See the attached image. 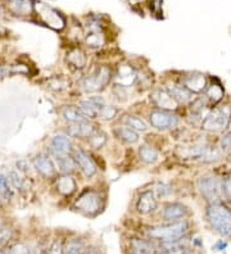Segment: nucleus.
<instances>
[{
	"label": "nucleus",
	"instance_id": "40",
	"mask_svg": "<svg viewBox=\"0 0 231 254\" xmlns=\"http://www.w3.org/2000/svg\"><path fill=\"white\" fill-rule=\"evenodd\" d=\"M160 254H182L180 251H176V249H172V251H168V252H163V253Z\"/></svg>",
	"mask_w": 231,
	"mask_h": 254
},
{
	"label": "nucleus",
	"instance_id": "26",
	"mask_svg": "<svg viewBox=\"0 0 231 254\" xmlns=\"http://www.w3.org/2000/svg\"><path fill=\"white\" fill-rule=\"evenodd\" d=\"M13 196V185L8 177L0 175V198L10 200Z\"/></svg>",
	"mask_w": 231,
	"mask_h": 254
},
{
	"label": "nucleus",
	"instance_id": "18",
	"mask_svg": "<svg viewBox=\"0 0 231 254\" xmlns=\"http://www.w3.org/2000/svg\"><path fill=\"white\" fill-rule=\"evenodd\" d=\"M8 6L15 16H28L34 10V5L30 0H9Z\"/></svg>",
	"mask_w": 231,
	"mask_h": 254
},
{
	"label": "nucleus",
	"instance_id": "15",
	"mask_svg": "<svg viewBox=\"0 0 231 254\" xmlns=\"http://www.w3.org/2000/svg\"><path fill=\"white\" fill-rule=\"evenodd\" d=\"M184 86L190 93H202L207 86L206 76L202 73H190L185 77Z\"/></svg>",
	"mask_w": 231,
	"mask_h": 254
},
{
	"label": "nucleus",
	"instance_id": "34",
	"mask_svg": "<svg viewBox=\"0 0 231 254\" xmlns=\"http://www.w3.org/2000/svg\"><path fill=\"white\" fill-rule=\"evenodd\" d=\"M10 183L17 189H23L25 188V180L19 176L18 172H12L10 174Z\"/></svg>",
	"mask_w": 231,
	"mask_h": 254
},
{
	"label": "nucleus",
	"instance_id": "35",
	"mask_svg": "<svg viewBox=\"0 0 231 254\" xmlns=\"http://www.w3.org/2000/svg\"><path fill=\"white\" fill-rule=\"evenodd\" d=\"M13 236V231L10 229L0 230V248H3L6 243L9 242Z\"/></svg>",
	"mask_w": 231,
	"mask_h": 254
},
{
	"label": "nucleus",
	"instance_id": "17",
	"mask_svg": "<svg viewBox=\"0 0 231 254\" xmlns=\"http://www.w3.org/2000/svg\"><path fill=\"white\" fill-rule=\"evenodd\" d=\"M54 157V163H56V167L59 168L63 175H70L72 174L75 170L77 168V164L75 162L74 157L71 155H58V154H53Z\"/></svg>",
	"mask_w": 231,
	"mask_h": 254
},
{
	"label": "nucleus",
	"instance_id": "32",
	"mask_svg": "<svg viewBox=\"0 0 231 254\" xmlns=\"http://www.w3.org/2000/svg\"><path fill=\"white\" fill-rule=\"evenodd\" d=\"M83 248H85L83 243L76 239V240L68 243V245L65 248V254H80L83 252Z\"/></svg>",
	"mask_w": 231,
	"mask_h": 254
},
{
	"label": "nucleus",
	"instance_id": "22",
	"mask_svg": "<svg viewBox=\"0 0 231 254\" xmlns=\"http://www.w3.org/2000/svg\"><path fill=\"white\" fill-rule=\"evenodd\" d=\"M62 116L66 121L70 124H78V122L86 121L87 118L81 113V111L77 107L74 106H66L62 109Z\"/></svg>",
	"mask_w": 231,
	"mask_h": 254
},
{
	"label": "nucleus",
	"instance_id": "42",
	"mask_svg": "<svg viewBox=\"0 0 231 254\" xmlns=\"http://www.w3.org/2000/svg\"><path fill=\"white\" fill-rule=\"evenodd\" d=\"M3 16H4V12H3V8H1V6H0V19L3 18Z\"/></svg>",
	"mask_w": 231,
	"mask_h": 254
},
{
	"label": "nucleus",
	"instance_id": "20",
	"mask_svg": "<svg viewBox=\"0 0 231 254\" xmlns=\"http://www.w3.org/2000/svg\"><path fill=\"white\" fill-rule=\"evenodd\" d=\"M57 189L62 195H71L76 191L77 184L71 175H63L57 181Z\"/></svg>",
	"mask_w": 231,
	"mask_h": 254
},
{
	"label": "nucleus",
	"instance_id": "5",
	"mask_svg": "<svg viewBox=\"0 0 231 254\" xmlns=\"http://www.w3.org/2000/svg\"><path fill=\"white\" fill-rule=\"evenodd\" d=\"M112 78L111 68H108L107 65H102L96 68L95 71L90 73L89 76L85 77L82 82L83 90L86 93H98L102 91Z\"/></svg>",
	"mask_w": 231,
	"mask_h": 254
},
{
	"label": "nucleus",
	"instance_id": "24",
	"mask_svg": "<svg viewBox=\"0 0 231 254\" xmlns=\"http://www.w3.org/2000/svg\"><path fill=\"white\" fill-rule=\"evenodd\" d=\"M77 108L80 109L81 113L86 118H96L99 115V109H100L91 99L81 100Z\"/></svg>",
	"mask_w": 231,
	"mask_h": 254
},
{
	"label": "nucleus",
	"instance_id": "2",
	"mask_svg": "<svg viewBox=\"0 0 231 254\" xmlns=\"http://www.w3.org/2000/svg\"><path fill=\"white\" fill-rule=\"evenodd\" d=\"M231 121V111L229 107L216 108L204 117L202 122L203 130L210 132H222L229 127Z\"/></svg>",
	"mask_w": 231,
	"mask_h": 254
},
{
	"label": "nucleus",
	"instance_id": "6",
	"mask_svg": "<svg viewBox=\"0 0 231 254\" xmlns=\"http://www.w3.org/2000/svg\"><path fill=\"white\" fill-rule=\"evenodd\" d=\"M198 188L200 192L203 194L204 198L210 201L221 200L224 194V184L215 176H204L200 177L198 181Z\"/></svg>",
	"mask_w": 231,
	"mask_h": 254
},
{
	"label": "nucleus",
	"instance_id": "25",
	"mask_svg": "<svg viewBox=\"0 0 231 254\" xmlns=\"http://www.w3.org/2000/svg\"><path fill=\"white\" fill-rule=\"evenodd\" d=\"M116 133L121 140H123L127 144H135L139 141V133L127 126L118 127L116 130Z\"/></svg>",
	"mask_w": 231,
	"mask_h": 254
},
{
	"label": "nucleus",
	"instance_id": "33",
	"mask_svg": "<svg viewBox=\"0 0 231 254\" xmlns=\"http://www.w3.org/2000/svg\"><path fill=\"white\" fill-rule=\"evenodd\" d=\"M6 254H31V249L28 245L23 244V243H17L8 251Z\"/></svg>",
	"mask_w": 231,
	"mask_h": 254
},
{
	"label": "nucleus",
	"instance_id": "13",
	"mask_svg": "<svg viewBox=\"0 0 231 254\" xmlns=\"http://www.w3.org/2000/svg\"><path fill=\"white\" fill-rule=\"evenodd\" d=\"M94 125L90 124L89 121H82L78 124H71L67 128V133L70 137H89L95 132Z\"/></svg>",
	"mask_w": 231,
	"mask_h": 254
},
{
	"label": "nucleus",
	"instance_id": "10",
	"mask_svg": "<svg viewBox=\"0 0 231 254\" xmlns=\"http://www.w3.org/2000/svg\"><path fill=\"white\" fill-rule=\"evenodd\" d=\"M157 198L153 190H145L139 195L136 201V211L140 214H149L157 209Z\"/></svg>",
	"mask_w": 231,
	"mask_h": 254
},
{
	"label": "nucleus",
	"instance_id": "9",
	"mask_svg": "<svg viewBox=\"0 0 231 254\" xmlns=\"http://www.w3.org/2000/svg\"><path fill=\"white\" fill-rule=\"evenodd\" d=\"M151 99L154 103V106L158 109H162V111L171 112L177 109V107H179V103L173 99L166 89H158V90L154 91L152 94Z\"/></svg>",
	"mask_w": 231,
	"mask_h": 254
},
{
	"label": "nucleus",
	"instance_id": "44",
	"mask_svg": "<svg viewBox=\"0 0 231 254\" xmlns=\"http://www.w3.org/2000/svg\"><path fill=\"white\" fill-rule=\"evenodd\" d=\"M80 254H87V253H83V252H82V253H80Z\"/></svg>",
	"mask_w": 231,
	"mask_h": 254
},
{
	"label": "nucleus",
	"instance_id": "30",
	"mask_svg": "<svg viewBox=\"0 0 231 254\" xmlns=\"http://www.w3.org/2000/svg\"><path fill=\"white\" fill-rule=\"evenodd\" d=\"M107 140H108L107 133L103 132V131L96 130L95 132L92 133L91 136H89V144L94 149H100L105 145Z\"/></svg>",
	"mask_w": 231,
	"mask_h": 254
},
{
	"label": "nucleus",
	"instance_id": "12",
	"mask_svg": "<svg viewBox=\"0 0 231 254\" xmlns=\"http://www.w3.org/2000/svg\"><path fill=\"white\" fill-rule=\"evenodd\" d=\"M34 166L35 168H36L37 172H39L41 176L46 177V179H50V177L56 176V163H54V161H53L50 157H48V155H37L36 158L34 159Z\"/></svg>",
	"mask_w": 231,
	"mask_h": 254
},
{
	"label": "nucleus",
	"instance_id": "38",
	"mask_svg": "<svg viewBox=\"0 0 231 254\" xmlns=\"http://www.w3.org/2000/svg\"><path fill=\"white\" fill-rule=\"evenodd\" d=\"M48 254H65V248L59 243H56V244H53Z\"/></svg>",
	"mask_w": 231,
	"mask_h": 254
},
{
	"label": "nucleus",
	"instance_id": "28",
	"mask_svg": "<svg viewBox=\"0 0 231 254\" xmlns=\"http://www.w3.org/2000/svg\"><path fill=\"white\" fill-rule=\"evenodd\" d=\"M118 108L114 106H109V104H104L102 108L99 109L98 117L103 121H113L114 118L118 115Z\"/></svg>",
	"mask_w": 231,
	"mask_h": 254
},
{
	"label": "nucleus",
	"instance_id": "1",
	"mask_svg": "<svg viewBox=\"0 0 231 254\" xmlns=\"http://www.w3.org/2000/svg\"><path fill=\"white\" fill-rule=\"evenodd\" d=\"M186 230H188V223L185 221H175V222L163 225V226L152 227V229H149L148 234L153 239H158V240L166 243H172L181 238L186 233Z\"/></svg>",
	"mask_w": 231,
	"mask_h": 254
},
{
	"label": "nucleus",
	"instance_id": "3",
	"mask_svg": "<svg viewBox=\"0 0 231 254\" xmlns=\"http://www.w3.org/2000/svg\"><path fill=\"white\" fill-rule=\"evenodd\" d=\"M208 220L211 225L222 235L231 233V213L225 205L215 203L208 209Z\"/></svg>",
	"mask_w": 231,
	"mask_h": 254
},
{
	"label": "nucleus",
	"instance_id": "23",
	"mask_svg": "<svg viewBox=\"0 0 231 254\" xmlns=\"http://www.w3.org/2000/svg\"><path fill=\"white\" fill-rule=\"evenodd\" d=\"M139 155L144 163L147 164H153L158 161V150L155 148H153L152 145H148V144H144V145L140 146L139 149Z\"/></svg>",
	"mask_w": 231,
	"mask_h": 254
},
{
	"label": "nucleus",
	"instance_id": "16",
	"mask_svg": "<svg viewBox=\"0 0 231 254\" xmlns=\"http://www.w3.org/2000/svg\"><path fill=\"white\" fill-rule=\"evenodd\" d=\"M72 152V141L66 135H56L52 140V154L66 155Z\"/></svg>",
	"mask_w": 231,
	"mask_h": 254
},
{
	"label": "nucleus",
	"instance_id": "21",
	"mask_svg": "<svg viewBox=\"0 0 231 254\" xmlns=\"http://www.w3.org/2000/svg\"><path fill=\"white\" fill-rule=\"evenodd\" d=\"M68 64L76 69H82L86 65V56L81 49H72L67 56Z\"/></svg>",
	"mask_w": 231,
	"mask_h": 254
},
{
	"label": "nucleus",
	"instance_id": "43",
	"mask_svg": "<svg viewBox=\"0 0 231 254\" xmlns=\"http://www.w3.org/2000/svg\"><path fill=\"white\" fill-rule=\"evenodd\" d=\"M0 254H5V253H4V251H3V248H0Z\"/></svg>",
	"mask_w": 231,
	"mask_h": 254
},
{
	"label": "nucleus",
	"instance_id": "29",
	"mask_svg": "<svg viewBox=\"0 0 231 254\" xmlns=\"http://www.w3.org/2000/svg\"><path fill=\"white\" fill-rule=\"evenodd\" d=\"M85 43L89 48H100L104 43V39H103V35L100 34V31L92 30L85 37Z\"/></svg>",
	"mask_w": 231,
	"mask_h": 254
},
{
	"label": "nucleus",
	"instance_id": "7",
	"mask_svg": "<svg viewBox=\"0 0 231 254\" xmlns=\"http://www.w3.org/2000/svg\"><path fill=\"white\" fill-rule=\"evenodd\" d=\"M149 121L151 125L157 128V130H169L172 127H176L179 125V117L173 115L172 112L162 111V109H157V111L151 112L149 115Z\"/></svg>",
	"mask_w": 231,
	"mask_h": 254
},
{
	"label": "nucleus",
	"instance_id": "4",
	"mask_svg": "<svg viewBox=\"0 0 231 254\" xmlns=\"http://www.w3.org/2000/svg\"><path fill=\"white\" fill-rule=\"evenodd\" d=\"M102 195L95 190H85L75 201V207L86 216H96L102 209Z\"/></svg>",
	"mask_w": 231,
	"mask_h": 254
},
{
	"label": "nucleus",
	"instance_id": "36",
	"mask_svg": "<svg viewBox=\"0 0 231 254\" xmlns=\"http://www.w3.org/2000/svg\"><path fill=\"white\" fill-rule=\"evenodd\" d=\"M171 191H172L171 186L164 183H159L157 185V188H155V192L158 194V196H167L171 194Z\"/></svg>",
	"mask_w": 231,
	"mask_h": 254
},
{
	"label": "nucleus",
	"instance_id": "31",
	"mask_svg": "<svg viewBox=\"0 0 231 254\" xmlns=\"http://www.w3.org/2000/svg\"><path fill=\"white\" fill-rule=\"evenodd\" d=\"M224 96V90L220 85H211L208 89H207V98L211 100L212 103H217L222 99Z\"/></svg>",
	"mask_w": 231,
	"mask_h": 254
},
{
	"label": "nucleus",
	"instance_id": "19",
	"mask_svg": "<svg viewBox=\"0 0 231 254\" xmlns=\"http://www.w3.org/2000/svg\"><path fill=\"white\" fill-rule=\"evenodd\" d=\"M167 91L171 94V96L179 104H186V103L191 102V99H193V93H190L184 85L182 86L181 85H173V86L168 87Z\"/></svg>",
	"mask_w": 231,
	"mask_h": 254
},
{
	"label": "nucleus",
	"instance_id": "8",
	"mask_svg": "<svg viewBox=\"0 0 231 254\" xmlns=\"http://www.w3.org/2000/svg\"><path fill=\"white\" fill-rule=\"evenodd\" d=\"M74 158L77 164V167L80 168L81 172H82L87 179L95 176L98 167H96L94 159H92L86 152H83L82 149H76L74 152Z\"/></svg>",
	"mask_w": 231,
	"mask_h": 254
},
{
	"label": "nucleus",
	"instance_id": "37",
	"mask_svg": "<svg viewBox=\"0 0 231 254\" xmlns=\"http://www.w3.org/2000/svg\"><path fill=\"white\" fill-rule=\"evenodd\" d=\"M221 148H222V150H225V152H228V150H230L231 149V132L226 133V135H224V136H222Z\"/></svg>",
	"mask_w": 231,
	"mask_h": 254
},
{
	"label": "nucleus",
	"instance_id": "11",
	"mask_svg": "<svg viewBox=\"0 0 231 254\" xmlns=\"http://www.w3.org/2000/svg\"><path fill=\"white\" fill-rule=\"evenodd\" d=\"M138 81V72L131 64H121L116 73V85L121 87L133 86Z\"/></svg>",
	"mask_w": 231,
	"mask_h": 254
},
{
	"label": "nucleus",
	"instance_id": "41",
	"mask_svg": "<svg viewBox=\"0 0 231 254\" xmlns=\"http://www.w3.org/2000/svg\"><path fill=\"white\" fill-rule=\"evenodd\" d=\"M133 254H147V252L140 251V249H135V251L133 252Z\"/></svg>",
	"mask_w": 231,
	"mask_h": 254
},
{
	"label": "nucleus",
	"instance_id": "39",
	"mask_svg": "<svg viewBox=\"0 0 231 254\" xmlns=\"http://www.w3.org/2000/svg\"><path fill=\"white\" fill-rule=\"evenodd\" d=\"M224 191H226L229 199L231 200V174H230V177H229L228 180L225 181V184H224Z\"/></svg>",
	"mask_w": 231,
	"mask_h": 254
},
{
	"label": "nucleus",
	"instance_id": "27",
	"mask_svg": "<svg viewBox=\"0 0 231 254\" xmlns=\"http://www.w3.org/2000/svg\"><path fill=\"white\" fill-rule=\"evenodd\" d=\"M126 126L130 127L131 130L136 131V132H145L148 130V125L145 124L144 120L136 117V116H127Z\"/></svg>",
	"mask_w": 231,
	"mask_h": 254
},
{
	"label": "nucleus",
	"instance_id": "14",
	"mask_svg": "<svg viewBox=\"0 0 231 254\" xmlns=\"http://www.w3.org/2000/svg\"><path fill=\"white\" fill-rule=\"evenodd\" d=\"M188 213V209L186 207L180 203H171V204L166 205L162 212V218L169 222H175L177 220H181L186 216Z\"/></svg>",
	"mask_w": 231,
	"mask_h": 254
}]
</instances>
